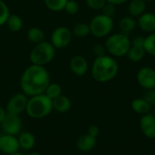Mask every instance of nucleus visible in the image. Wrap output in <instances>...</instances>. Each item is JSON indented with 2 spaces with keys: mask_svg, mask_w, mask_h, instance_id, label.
I'll list each match as a JSON object with an SVG mask.
<instances>
[{
  "mask_svg": "<svg viewBox=\"0 0 155 155\" xmlns=\"http://www.w3.org/2000/svg\"><path fill=\"white\" fill-rule=\"evenodd\" d=\"M133 111H134L138 114H146L151 112L152 106L142 97V98H136L132 101L131 104Z\"/></svg>",
  "mask_w": 155,
  "mask_h": 155,
  "instance_id": "20",
  "label": "nucleus"
},
{
  "mask_svg": "<svg viewBox=\"0 0 155 155\" xmlns=\"http://www.w3.org/2000/svg\"><path fill=\"white\" fill-rule=\"evenodd\" d=\"M93 53L95 55V57H99V56H103L105 55L106 54V48L104 45H100V44H96L95 45H94L93 47Z\"/></svg>",
  "mask_w": 155,
  "mask_h": 155,
  "instance_id": "33",
  "label": "nucleus"
},
{
  "mask_svg": "<svg viewBox=\"0 0 155 155\" xmlns=\"http://www.w3.org/2000/svg\"><path fill=\"white\" fill-rule=\"evenodd\" d=\"M19 147L24 151H30L35 145V137L30 132H21L17 135Z\"/></svg>",
  "mask_w": 155,
  "mask_h": 155,
  "instance_id": "17",
  "label": "nucleus"
},
{
  "mask_svg": "<svg viewBox=\"0 0 155 155\" xmlns=\"http://www.w3.org/2000/svg\"><path fill=\"white\" fill-rule=\"evenodd\" d=\"M26 155H43L41 154V153H36V152H32V153H29L28 154Z\"/></svg>",
  "mask_w": 155,
  "mask_h": 155,
  "instance_id": "38",
  "label": "nucleus"
},
{
  "mask_svg": "<svg viewBox=\"0 0 155 155\" xmlns=\"http://www.w3.org/2000/svg\"><path fill=\"white\" fill-rule=\"evenodd\" d=\"M50 82V74L45 66L31 64L22 73L20 88L22 93L31 97L44 94Z\"/></svg>",
  "mask_w": 155,
  "mask_h": 155,
  "instance_id": "1",
  "label": "nucleus"
},
{
  "mask_svg": "<svg viewBox=\"0 0 155 155\" xmlns=\"http://www.w3.org/2000/svg\"><path fill=\"white\" fill-rule=\"evenodd\" d=\"M55 56V48L49 41L44 40L41 43L35 45L30 52L29 59L32 64L42 65L51 63Z\"/></svg>",
  "mask_w": 155,
  "mask_h": 155,
  "instance_id": "4",
  "label": "nucleus"
},
{
  "mask_svg": "<svg viewBox=\"0 0 155 155\" xmlns=\"http://www.w3.org/2000/svg\"><path fill=\"white\" fill-rule=\"evenodd\" d=\"M27 102L28 96L24 93H18L8 100L5 105V111L7 114L20 115L23 112H25Z\"/></svg>",
  "mask_w": 155,
  "mask_h": 155,
  "instance_id": "8",
  "label": "nucleus"
},
{
  "mask_svg": "<svg viewBox=\"0 0 155 155\" xmlns=\"http://www.w3.org/2000/svg\"><path fill=\"white\" fill-rule=\"evenodd\" d=\"M73 35L77 37V38H84L86 37L91 34L90 31V26L89 24L85 23H77L76 25H74L73 30H72Z\"/></svg>",
  "mask_w": 155,
  "mask_h": 155,
  "instance_id": "24",
  "label": "nucleus"
},
{
  "mask_svg": "<svg viewBox=\"0 0 155 155\" xmlns=\"http://www.w3.org/2000/svg\"><path fill=\"white\" fill-rule=\"evenodd\" d=\"M102 14L109 16V17H114L116 14V5L111 4V3H107L104 5V6L102 9Z\"/></svg>",
  "mask_w": 155,
  "mask_h": 155,
  "instance_id": "31",
  "label": "nucleus"
},
{
  "mask_svg": "<svg viewBox=\"0 0 155 155\" xmlns=\"http://www.w3.org/2000/svg\"><path fill=\"white\" fill-rule=\"evenodd\" d=\"M0 125L2 133L5 134L17 136L22 130V121L19 115H15L7 113Z\"/></svg>",
  "mask_w": 155,
  "mask_h": 155,
  "instance_id": "9",
  "label": "nucleus"
},
{
  "mask_svg": "<svg viewBox=\"0 0 155 155\" xmlns=\"http://www.w3.org/2000/svg\"><path fill=\"white\" fill-rule=\"evenodd\" d=\"M64 11H65L68 15H74L79 11V4L75 0H68Z\"/></svg>",
  "mask_w": 155,
  "mask_h": 155,
  "instance_id": "29",
  "label": "nucleus"
},
{
  "mask_svg": "<svg viewBox=\"0 0 155 155\" xmlns=\"http://www.w3.org/2000/svg\"><path fill=\"white\" fill-rule=\"evenodd\" d=\"M146 52L144 50V47H141V46H134V45H131V47L128 50L127 53V57L131 62L134 63H138L140 61H142L145 55Z\"/></svg>",
  "mask_w": 155,
  "mask_h": 155,
  "instance_id": "22",
  "label": "nucleus"
},
{
  "mask_svg": "<svg viewBox=\"0 0 155 155\" xmlns=\"http://www.w3.org/2000/svg\"><path fill=\"white\" fill-rule=\"evenodd\" d=\"M129 0H106L107 3H111L114 5H123L124 3H126Z\"/></svg>",
  "mask_w": 155,
  "mask_h": 155,
  "instance_id": "36",
  "label": "nucleus"
},
{
  "mask_svg": "<svg viewBox=\"0 0 155 155\" xmlns=\"http://www.w3.org/2000/svg\"><path fill=\"white\" fill-rule=\"evenodd\" d=\"M85 3L93 10H102L106 4V0H85Z\"/></svg>",
  "mask_w": 155,
  "mask_h": 155,
  "instance_id": "30",
  "label": "nucleus"
},
{
  "mask_svg": "<svg viewBox=\"0 0 155 155\" xmlns=\"http://www.w3.org/2000/svg\"><path fill=\"white\" fill-rule=\"evenodd\" d=\"M5 115H6L5 108H4V107L0 106V124H2V122H3V120L5 119Z\"/></svg>",
  "mask_w": 155,
  "mask_h": 155,
  "instance_id": "37",
  "label": "nucleus"
},
{
  "mask_svg": "<svg viewBox=\"0 0 155 155\" xmlns=\"http://www.w3.org/2000/svg\"><path fill=\"white\" fill-rule=\"evenodd\" d=\"M73 38L72 31L66 26L56 27L51 35V44L55 49H63L67 47Z\"/></svg>",
  "mask_w": 155,
  "mask_h": 155,
  "instance_id": "7",
  "label": "nucleus"
},
{
  "mask_svg": "<svg viewBox=\"0 0 155 155\" xmlns=\"http://www.w3.org/2000/svg\"><path fill=\"white\" fill-rule=\"evenodd\" d=\"M137 82L144 90L155 89V70L152 67H142L137 73Z\"/></svg>",
  "mask_w": 155,
  "mask_h": 155,
  "instance_id": "10",
  "label": "nucleus"
},
{
  "mask_svg": "<svg viewBox=\"0 0 155 155\" xmlns=\"http://www.w3.org/2000/svg\"><path fill=\"white\" fill-rule=\"evenodd\" d=\"M5 25L11 32L17 33L23 28L24 22H23V19L21 18V16H19L18 15L10 14Z\"/></svg>",
  "mask_w": 155,
  "mask_h": 155,
  "instance_id": "21",
  "label": "nucleus"
},
{
  "mask_svg": "<svg viewBox=\"0 0 155 155\" xmlns=\"http://www.w3.org/2000/svg\"><path fill=\"white\" fill-rule=\"evenodd\" d=\"M2 134H3V133H2V131L0 132V138H1V136H2Z\"/></svg>",
  "mask_w": 155,
  "mask_h": 155,
  "instance_id": "41",
  "label": "nucleus"
},
{
  "mask_svg": "<svg viewBox=\"0 0 155 155\" xmlns=\"http://www.w3.org/2000/svg\"><path fill=\"white\" fill-rule=\"evenodd\" d=\"M143 98L151 105H155V89H150V90H145V93L143 94Z\"/></svg>",
  "mask_w": 155,
  "mask_h": 155,
  "instance_id": "32",
  "label": "nucleus"
},
{
  "mask_svg": "<svg viewBox=\"0 0 155 155\" xmlns=\"http://www.w3.org/2000/svg\"><path fill=\"white\" fill-rule=\"evenodd\" d=\"M68 0H44L45 6L53 12H60L64 9Z\"/></svg>",
  "mask_w": 155,
  "mask_h": 155,
  "instance_id": "26",
  "label": "nucleus"
},
{
  "mask_svg": "<svg viewBox=\"0 0 155 155\" xmlns=\"http://www.w3.org/2000/svg\"><path fill=\"white\" fill-rule=\"evenodd\" d=\"M52 104H53V110H54L60 114L67 113L72 108V102H71L70 98L68 96L63 95V94H61L60 96L52 100Z\"/></svg>",
  "mask_w": 155,
  "mask_h": 155,
  "instance_id": "16",
  "label": "nucleus"
},
{
  "mask_svg": "<svg viewBox=\"0 0 155 155\" xmlns=\"http://www.w3.org/2000/svg\"><path fill=\"white\" fill-rule=\"evenodd\" d=\"M52 111V100L45 94L28 97L25 113L29 117L33 119H41L49 115Z\"/></svg>",
  "mask_w": 155,
  "mask_h": 155,
  "instance_id": "3",
  "label": "nucleus"
},
{
  "mask_svg": "<svg viewBox=\"0 0 155 155\" xmlns=\"http://www.w3.org/2000/svg\"><path fill=\"white\" fill-rule=\"evenodd\" d=\"M140 129L142 133L150 139L155 138V115L149 113L143 114L140 119Z\"/></svg>",
  "mask_w": 155,
  "mask_h": 155,
  "instance_id": "13",
  "label": "nucleus"
},
{
  "mask_svg": "<svg viewBox=\"0 0 155 155\" xmlns=\"http://www.w3.org/2000/svg\"><path fill=\"white\" fill-rule=\"evenodd\" d=\"M145 2H152V1H153V0H144Z\"/></svg>",
  "mask_w": 155,
  "mask_h": 155,
  "instance_id": "40",
  "label": "nucleus"
},
{
  "mask_svg": "<svg viewBox=\"0 0 155 155\" xmlns=\"http://www.w3.org/2000/svg\"><path fill=\"white\" fill-rule=\"evenodd\" d=\"M10 15V10L4 0H0V26L5 25Z\"/></svg>",
  "mask_w": 155,
  "mask_h": 155,
  "instance_id": "28",
  "label": "nucleus"
},
{
  "mask_svg": "<svg viewBox=\"0 0 155 155\" xmlns=\"http://www.w3.org/2000/svg\"><path fill=\"white\" fill-rule=\"evenodd\" d=\"M119 65L117 61L111 55L95 57L91 67L92 77L98 83L112 81L118 74Z\"/></svg>",
  "mask_w": 155,
  "mask_h": 155,
  "instance_id": "2",
  "label": "nucleus"
},
{
  "mask_svg": "<svg viewBox=\"0 0 155 155\" xmlns=\"http://www.w3.org/2000/svg\"><path fill=\"white\" fill-rule=\"evenodd\" d=\"M137 26V21L134 19V17L128 15L123 17L119 22V28L120 33H123L126 35H129Z\"/></svg>",
  "mask_w": 155,
  "mask_h": 155,
  "instance_id": "19",
  "label": "nucleus"
},
{
  "mask_svg": "<svg viewBox=\"0 0 155 155\" xmlns=\"http://www.w3.org/2000/svg\"><path fill=\"white\" fill-rule=\"evenodd\" d=\"M99 133H100V129H99V127L97 125L93 124V125H90L88 127L87 134H90L91 136H94V137L97 138V136L99 135Z\"/></svg>",
  "mask_w": 155,
  "mask_h": 155,
  "instance_id": "35",
  "label": "nucleus"
},
{
  "mask_svg": "<svg viewBox=\"0 0 155 155\" xmlns=\"http://www.w3.org/2000/svg\"><path fill=\"white\" fill-rule=\"evenodd\" d=\"M44 94L47 97H49L51 100H54V99H55L56 97H58V96H60L62 94V87L57 83H51L50 82V84L46 87Z\"/></svg>",
  "mask_w": 155,
  "mask_h": 155,
  "instance_id": "25",
  "label": "nucleus"
},
{
  "mask_svg": "<svg viewBox=\"0 0 155 155\" xmlns=\"http://www.w3.org/2000/svg\"><path fill=\"white\" fill-rule=\"evenodd\" d=\"M97 139L94 136H91L88 134H82L76 142L77 149L82 153H88L91 152L96 145Z\"/></svg>",
  "mask_w": 155,
  "mask_h": 155,
  "instance_id": "15",
  "label": "nucleus"
},
{
  "mask_svg": "<svg viewBox=\"0 0 155 155\" xmlns=\"http://www.w3.org/2000/svg\"><path fill=\"white\" fill-rule=\"evenodd\" d=\"M137 25L146 33L155 32V14L152 12H144L142 14L137 20Z\"/></svg>",
  "mask_w": 155,
  "mask_h": 155,
  "instance_id": "14",
  "label": "nucleus"
},
{
  "mask_svg": "<svg viewBox=\"0 0 155 155\" xmlns=\"http://www.w3.org/2000/svg\"><path fill=\"white\" fill-rule=\"evenodd\" d=\"M154 155H155V153H154Z\"/></svg>",
  "mask_w": 155,
  "mask_h": 155,
  "instance_id": "42",
  "label": "nucleus"
},
{
  "mask_svg": "<svg viewBox=\"0 0 155 155\" xmlns=\"http://www.w3.org/2000/svg\"><path fill=\"white\" fill-rule=\"evenodd\" d=\"M146 2L144 0H131L128 5V13L133 17H139L145 12Z\"/></svg>",
  "mask_w": 155,
  "mask_h": 155,
  "instance_id": "18",
  "label": "nucleus"
},
{
  "mask_svg": "<svg viewBox=\"0 0 155 155\" xmlns=\"http://www.w3.org/2000/svg\"><path fill=\"white\" fill-rule=\"evenodd\" d=\"M69 67L74 74L76 76H83L87 73L89 64L87 60L83 55L76 54L71 58L69 62Z\"/></svg>",
  "mask_w": 155,
  "mask_h": 155,
  "instance_id": "12",
  "label": "nucleus"
},
{
  "mask_svg": "<svg viewBox=\"0 0 155 155\" xmlns=\"http://www.w3.org/2000/svg\"><path fill=\"white\" fill-rule=\"evenodd\" d=\"M144 42H145V37H143V35H136L131 40V45L143 47Z\"/></svg>",
  "mask_w": 155,
  "mask_h": 155,
  "instance_id": "34",
  "label": "nucleus"
},
{
  "mask_svg": "<svg viewBox=\"0 0 155 155\" xmlns=\"http://www.w3.org/2000/svg\"><path fill=\"white\" fill-rule=\"evenodd\" d=\"M114 19L104 14H99L94 16L90 23L91 35L97 38H103L111 34L114 29Z\"/></svg>",
  "mask_w": 155,
  "mask_h": 155,
  "instance_id": "6",
  "label": "nucleus"
},
{
  "mask_svg": "<svg viewBox=\"0 0 155 155\" xmlns=\"http://www.w3.org/2000/svg\"><path fill=\"white\" fill-rule=\"evenodd\" d=\"M19 143L17 136L3 134L0 138V152L5 155L19 152Z\"/></svg>",
  "mask_w": 155,
  "mask_h": 155,
  "instance_id": "11",
  "label": "nucleus"
},
{
  "mask_svg": "<svg viewBox=\"0 0 155 155\" xmlns=\"http://www.w3.org/2000/svg\"><path fill=\"white\" fill-rule=\"evenodd\" d=\"M9 155H25V154H24V153H19V152H17V153H12V154H9Z\"/></svg>",
  "mask_w": 155,
  "mask_h": 155,
  "instance_id": "39",
  "label": "nucleus"
},
{
  "mask_svg": "<svg viewBox=\"0 0 155 155\" xmlns=\"http://www.w3.org/2000/svg\"><path fill=\"white\" fill-rule=\"evenodd\" d=\"M144 50L146 54H149L150 55L155 56V32L149 34L145 37L144 42Z\"/></svg>",
  "mask_w": 155,
  "mask_h": 155,
  "instance_id": "27",
  "label": "nucleus"
},
{
  "mask_svg": "<svg viewBox=\"0 0 155 155\" xmlns=\"http://www.w3.org/2000/svg\"><path fill=\"white\" fill-rule=\"evenodd\" d=\"M104 46L111 56L122 57L127 54L131 47V39L123 33L113 34L107 37Z\"/></svg>",
  "mask_w": 155,
  "mask_h": 155,
  "instance_id": "5",
  "label": "nucleus"
},
{
  "mask_svg": "<svg viewBox=\"0 0 155 155\" xmlns=\"http://www.w3.org/2000/svg\"><path fill=\"white\" fill-rule=\"evenodd\" d=\"M26 36L27 39L35 45L41 43L45 40V33L38 26H33L29 28V30L26 33Z\"/></svg>",
  "mask_w": 155,
  "mask_h": 155,
  "instance_id": "23",
  "label": "nucleus"
}]
</instances>
